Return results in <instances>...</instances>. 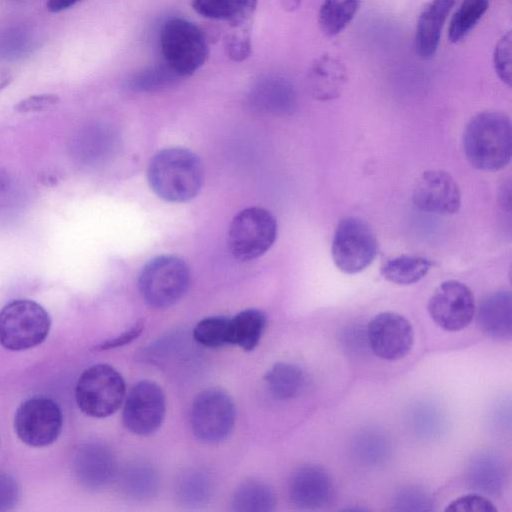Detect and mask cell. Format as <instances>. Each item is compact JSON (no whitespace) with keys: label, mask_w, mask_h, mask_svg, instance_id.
Listing matches in <instances>:
<instances>
[{"label":"cell","mask_w":512,"mask_h":512,"mask_svg":"<svg viewBox=\"0 0 512 512\" xmlns=\"http://www.w3.org/2000/svg\"><path fill=\"white\" fill-rule=\"evenodd\" d=\"M463 149L469 163L482 171H497L511 159L512 129L510 118L496 111L475 115L463 134Z\"/></svg>","instance_id":"obj_1"},{"label":"cell","mask_w":512,"mask_h":512,"mask_svg":"<svg viewBox=\"0 0 512 512\" xmlns=\"http://www.w3.org/2000/svg\"><path fill=\"white\" fill-rule=\"evenodd\" d=\"M147 178L151 189L169 202H186L200 191L203 166L200 159L184 148H166L151 159Z\"/></svg>","instance_id":"obj_2"},{"label":"cell","mask_w":512,"mask_h":512,"mask_svg":"<svg viewBox=\"0 0 512 512\" xmlns=\"http://www.w3.org/2000/svg\"><path fill=\"white\" fill-rule=\"evenodd\" d=\"M159 41L164 62L180 78L194 74L209 56L204 31L183 18L166 20L161 27Z\"/></svg>","instance_id":"obj_3"},{"label":"cell","mask_w":512,"mask_h":512,"mask_svg":"<svg viewBox=\"0 0 512 512\" xmlns=\"http://www.w3.org/2000/svg\"><path fill=\"white\" fill-rule=\"evenodd\" d=\"M48 312L37 302L14 300L0 310V345L12 351L41 344L49 334Z\"/></svg>","instance_id":"obj_4"},{"label":"cell","mask_w":512,"mask_h":512,"mask_svg":"<svg viewBox=\"0 0 512 512\" xmlns=\"http://www.w3.org/2000/svg\"><path fill=\"white\" fill-rule=\"evenodd\" d=\"M190 272L186 263L172 255L152 259L142 269L138 286L145 302L154 308H167L187 292Z\"/></svg>","instance_id":"obj_5"},{"label":"cell","mask_w":512,"mask_h":512,"mask_svg":"<svg viewBox=\"0 0 512 512\" xmlns=\"http://www.w3.org/2000/svg\"><path fill=\"white\" fill-rule=\"evenodd\" d=\"M124 396V379L107 364H96L83 371L75 389L79 408L96 418L113 414L123 403Z\"/></svg>","instance_id":"obj_6"},{"label":"cell","mask_w":512,"mask_h":512,"mask_svg":"<svg viewBox=\"0 0 512 512\" xmlns=\"http://www.w3.org/2000/svg\"><path fill=\"white\" fill-rule=\"evenodd\" d=\"M277 236V222L264 208L249 207L232 220L228 232L231 254L240 261L262 256L273 245Z\"/></svg>","instance_id":"obj_7"},{"label":"cell","mask_w":512,"mask_h":512,"mask_svg":"<svg viewBox=\"0 0 512 512\" xmlns=\"http://www.w3.org/2000/svg\"><path fill=\"white\" fill-rule=\"evenodd\" d=\"M378 252L376 236L369 225L357 217L342 219L332 241V259L346 274H356L367 268Z\"/></svg>","instance_id":"obj_8"},{"label":"cell","mask_w":512,"mask_h":512,"mask_svg":"<svg viewBox=\"0 0 512 512\" xmlns=\"http://www.w3.org/2000/svg\"><path fill=\"white\" fill-rule=\"evenodd\" d=\"M235 418L232 398L219 388L206 389L194 399L191 426L194 435L205 443L223 441L231 433Z\"/></svg>","instance_id":"obj_9"},{"label":"cell","mask_w":512,"mask_h":512,"mask_svg":"<svg viewBox=\"0 0 512 512\" xmlns=\"http://www.w3.org/2000/svg\"><path fill=\"white\" fill-rule=\"evenodd\" d=\"M63 415L59 405L46 396H33L17 409L14 419L19 439L27 445L42 447L60 435Z\"/></svg>","instance_id":"obj_10"},{"label":"cell","mask_w":512,"mask_h":512,"mask_svg":"<svg viewBox=\"0 0 512 512\" xmlns=\"http://www.w3.org/2000/svg\"><path fill=\"white\" fill-rule=\"evenodd\" d=\"M431 319L443 330L456 332L472 321L476 306L472 291L457 280L441 283L428 300Z\"/></svg>","instance_id":"obj_11"},{"label":"cell","mask_w":512,"mask_h":512,"mask_svg":"<svg viewBox=\"0 0 512 512\" xmlns=\"http://www.w3.org/2000/svg\"><path fill=\"white\" fill-rule=\"evenodd\" d=\"M165 408V396L160 386L149 380L140 381L125 399L123 423L134 434L150 435L161 426Z\"/></svg>","instance_id":"obj_12"},{"label":"cell","mask_w":512,"mask_h":512,"mask_svg":"<svg viewBox=\"0 0 512 512\" xmlns=\"http://www.w3.org/2000/svg\"><path fill=\"white\" fill-rule=\"evenodd\" d=\"M367 340L372 352L379 358L395 361L404 358L412 349L413 327L403 315L382 312L367 326Z\"/></svg>","instance_id":"obj_13"},{"label":"cell","mask_w":512,"mask_h":512,"mask_svg":"<svg viewBox=\"0 0 512 512\" xmlns=\"http://www.w3.org/2000/svg\"><path fill=\"white\" fill-rule=\"evenodd\" d=\"M412 200L421 211L452 215L461 206V192L455 179L446 171L428 170L415 182Z\"/></svg>","instance_id":"obj_14"},{"label":"cell","mask_w":512,"mask_h":512,"mask_svg":"<svg viewBox=\"0 0 512 512\" xmlns=\"http://www.w3.org/2000/svg\"><path fill=\"white\" fill-rule=\"evenodd\" d=\"M334 483L329 473L320 466L306 465L295 470L288 482L290 501L304 510L321 509L334 498Z\"/></svg>","instance_id":"obj_15"},{"label":"cell","mask_w":512,"mask_h":512,"mask_svg":"<svg viewBox=\"0 0 512 512\" xmlns=\"http://www.w3.org/2000/svg\"><path fill=\"white\" fill-rule=\"evenodd\" d=\"M74 470L80 483L89 489L105 487L113 478L115 460L108 447L101 443L82 445L74 459Z\"/></svg>","instance_id":"obj_16"},{"label":"cell","mask_w":512,"mask_h":512,"mask_svg":"<svg viewBox=\"0 0 512 512\" xmlns=\"http://www.w3.org/2000/svg\"><path fill=\"white\" fill-rule=\"evenodd\" d=\"M454 0H432L421 12L416 26L414 47L422 59L432 58L439 46L442 29Z\"/></svg>","instance_id":"obj_17"},{"label":"cell","mask_w":512,"mask_h":512,"mask_svg":"<svg viewBox=\"0 0 512 512\" xmlns=\"http://www.w3.org/2000/svg\"><path fill=\"white\" fill-rule=\"evenodd\" d=\"M477 324L487 336L507 340L512 335V297L509 291H497L487 295L479 303Z\"/></svg>","instance_id":"obj_18"},{"label":"cell","mask_w":512,"mask_h":512,"mask_svg":"<svg viewBox=\"0 0 512 512\" xmlns=\"http://www.w3.org/2000/svg\"><path fill=\"white\" fill-rule=\"evenodd\" d=\"M347 82V71L337 58L325 54L317 58L307 74V85L311 95L320 101L337 98Z\"/></svg>","instance_id":"obj_19"},{"label":"cell","mask_w":512,"mask_h":512,"mask_svg":"<svg viewBox=\"0 0 512 512\" xmlns=\"http://www.w3.org/2000/svg\"><path fill=\"white\" fill-rule=\"evenodd\" d=\"M293 85L283 77H266L252 89L250 102L259 111L272 114L290 113L296 106Z\"/></svg>","instance_id":"obj_20"},{"label":"cell","mask_w":512,"mask_h":512,"mask_svg":"<svg viewBox=\"0 0 512 512\" xmlns=\"http://www.w3.org/2000/svg\"><path fill=\"white\" fill-rule=\"evenodd\" d=\"M265 383L271 395L278 400H291L301 396L308 386L305 371L292 363L278 362L266 373Z\"/></svg>","instance_id":"obj_21"},{"label":"cell","mask_w":512,"mask_h":512,"mask_svg":"<svg viewBox=\"0 0 512 512\" xmlns=\"http://www.w3.org/2000/svg\"><path fill=\"white\" fill-rule=\"evenodd\" d=\"M119 486L122 492L136 500L153 497L158 490L159 479L155 469L147 462L132 461L119 473Z\"/></svg>","instance_id":"obj_22"},{"label":"cell","mask_w":512,"mask_h":512,"mask_svg":"<svg viewBox=\"0 0 512 512\" xmlns=\"http://www.w3.org/2000/svg\"><path fill=\"white\" fill-rule=\"evenodd\" d=\"M266 326L264 313L257 309H246L229 319L228 343L246 351L253 350L260 341Z\"/></svg>","instance_id":"obj_23"},{"label":"cell","mask_w":512,"mask_h":512,"mask_svg":"<svg viewBox=\"0 0 512 512\" xmlns=\"http://www.w3.org/2000/svg\"><path fill=\"white\" fill-rule=\"evenodd\" d=\"M277 504L276 494L266 483L250 480L242 483L232 497V508L238 512H269Z\"/></svg>","instance_id":"obj_24"},{"label":"cell","mask_w":512,"mask_h":512,"mask_svg":"<svg viewBox=\"0 0 512 512\" xmlns=\"http://www.w3.org/2000/svg\"><path fill=\"white\" fill-rule=\"evenodd\" d=\"M431 261L423 256L401 255L386 261L380 268L384 279L398 285L421 280L430 270Z\"/></svg>","instance_id":"obj_25"},{"label":"cell","mask_w":512,"mask_h":512,"mask_svg":"<svg viewBox=\"0 0 512 512\" xmlns=\"http://www.w3.org/2000/svg\"><path fill=\"white\" fill-rule=\"evenodd\" d=\"M213 494V481L202 470H190L181 475L176 485L178 501L188 508H198L209 502Z\"/></svg>","instance_id":"obj_26"},{"label":"cell","mask_w":512,"mask_h":512,"mask_svg":"<svg viewBox=\"0 0 512 512\" xmlns=\"http://www.w3.org/2000/svg\"><path fill=\"white\" fill-rule=\"evenodd\" d=\"M359 7V0H323L319 13L318 25L328 37L339 34L354 18Z\"/></svg>","instance_id":"obj_27"},{"label":"cell","mask_w":512,"mask_h":512,"mask_svg":"<svg viewBox=\"0 0 512 512\" xmlns=\"http://www.w3.org/2000/svg\"><path fill=\"white\" fill-rule=\"evenodd\" d=\"M503 468L493 456L481 455L471 464L469 481L474 489L485 493H496L503 483Z\"/></svg>","instance_id":"obj_28"},{"label":"cell","mask_w":512,"mask_h":512,"mask_svg":"<svg viewBox=\"0 0 512 512\" xmlns=\"http://www.w3.org/2000/svg\"><path fill=\"white\" fill-rule=\"evenodd\" d=\"M490 0H463L454 13L449 26V39L453 43L463 39L488 9Z\"/></svg>","instance_id":"obj_29"},{"label":"cell","mask_w":512,"mask_h":512,"mask_svg":"<svg viewBox=\"0 0 512 512\" xmlns=\"http://www.w3.org/2000/svg\"><path fill=\"white\" fill-rule=\"evenodd\" d=\"M179 79L180 77L163 62L134 74L128 81V86L134 91L151 92L171 86Z\"/></svg>","instance_id":"obj_30"},{"label":"cell","mask_w":512,"mask_h":512,"mask_svg":"<svg viewBox=\"0 0 512 512\" xmlns=\"http://www.w3.org/2000/svg\"><path fill=\"white\" fill-rule=\"evenodd\" d=\"M229 318L213 316L202 319L193 330V337L199 344L216 348L228 343Z\"/></svg>","instance_id":"obj_31"},{"label":"cell","mask_w":512,"mask_h":512,"mask_svg":"<svg viewBox=\"0 0 512 512\" xmlns=\"http://www.w3.org/2000/svg\"><path fill=\"white\" fill-rule=\"evenodd\" d=\"M227 56L236 62L247 59L252 51L250 26L233 28L225 39Z\"/></svg>","instance_id":"obj_32"},{"label":"cell","mask_w":512,"mask_h":512,"mask_svg":"<svg viewBox=\"0 0 512 512\" xmlns=\"http://www.w3.org/2000/svg\"><path fill=\"white\" fill-rule=\"evenodd\" d=\"M493 64L499 79L511 86V33L504 34L497 42L493 53Z\"/></svg>","instance_id":"obj_33"},{"label":"cell","mask_w":512,"mask_h":512,"mask_svg":"<svg viewBox=\"0 0 512 512\" xmlns=\"http://www.w3.org/2000/svg\"><path fill=\"white\" fill-rule=\"evenodd\" d=\"M193 9L209 19L230 21L233 14V0H191Z\"/></svg>","instance_id":"obj_34"},{"label":"cell","mask_w":512,"mask_h":512,"mask_svg":"<svg viewBox=\"0 0 512 512\" xmlns=\"http://www.w3.org/2000/svg\"><path fill=\"white\" fill-rule=\"evenodd\" d=\"M447 512H497V508L486 497L478 494L461 496L447 505Z\"/></svg>","instance_id":"obj_35"},{"label":"cell","mask_w":512,"mask_h":512,"mask_svg":"<svg viewBox=\"0 0 512 512\" xmlns=\"http://www.w3.org/2000/svg\"><path fill=\"white\" fill-rule=\"evenodd\" d=\"M20 496L16 479L9 473L0 471V511L13 509Z\"/></svg>","instance_id":"obj_36"},{"label":"cell","mask_w":512,"mask_h":512,"mask_svg":"<svg viewBox=\"0 0 512 512\" xmlns=\"http://www.w3.org/2000/svg\"><path fill=\"white\" fill-rule=\"evenodd\" d=\"M59 100L57 95L51 93L33 95L21 100L15 110L20 113L43 111L55 106Z\"/></svg>","instance_id":"obj_37"},{"label":"cell","mask_w":512,"mask_h":512,"mask_svg":"<svg viewBox=\"0 0 512 512\" xmlns=\"http://www.w3.org/2000/svg\"><path fill=\"white\" fill-rule=\"evenodd\" d=\"M258 0H233V14L228 22L232 28L250 26Z\"/></svg>","instance_id":"obj_38"},{"label":"cell","mask_w":512,"mask_h":512,"mask_svg":"<svg viewBox=\"0 0 512 512\" xmlns=\"http://www.w3.org/2000/svg\"><path fill=\"white\" fill-rule=\"evenodd\" d=\"M429 498L423 492L417 490H408L398 497L397 505L400 510H429Z\"/></svg>","instance_id":"obj_39"},{"label":"cell","mask_w":512,"mask_h":512,"mask_svg":"<svg viewBox=\"0 0 512 512\" xmlns=\"http://www.w3.org/2000/svg\"><path fill=\"white\" fill-rule=\"evenodd\" d=\"M143 328H144L143 322L139 321L136 324H134L132 327H130L127 331L120 334L119 336L102 343L99 346V348L109 349V348H114V347L125 345V344L131 342L132 340H134L135 338H137L141 334Z\"/></svg>","instance_id":"obj_40"},{"label":"cell","mask_w":512,"mask_h":512,"mask_svg":"<svg viewBox=\"0 0 512 512\" xmlns=\"http://www.w3.org/2000/svg\"><path fill=\"white\" fill-rule=\"evenodd\" d=\"M80 1L81 0H47L46 5L50 12L58 13L74 6Z\"/></svg>","instance_id":"obj_41"},{"label":"cell","mask_w":512,"mask_h":512,"mask_svg":"<svg viewBox=\"0 0 512 512\" xmlns=\"http://www.w3.org/2000/svg\"><path fill=\"white\" fill-rule=\"evenodd\" d=\"M12 79L13 76L8 69L0 68V92L11 83Z\"/></svg>","instance_id":"obj_42"},{"label":"cell","mask_w":512,"mask_h":512,"mask_svg":"<svg viewBox=\"0 0 512 512\" xmlns=\"http://www.w3.org/2000/svg\"><path fill=\"white\" fill-rule=\"evenodd\" d=\"M301 3V0H281V6L284 10L292 12L296 10Z\"/></svg>","instance_id":"obj_43"}]
</instances>
